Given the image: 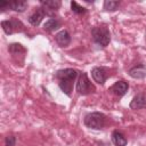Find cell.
Segmentation results:
<instances>
[{"label":"cell","instance_id":"8992f818","mask_svg":"<svg viewBox=\"0 0 146 146\" xmlns=\"http://www.w3.org/2000/svg\"><path fill=\"white\" fill-rule=\"evenodd\" d=\"M130 108L131 110H141V108H146V94L145 92H140L137 94L132 100L130 102Z\"/></svg>","mask_w":146,"mask_h":146},{"label":"cell","instance_id":"e0dca14e","mask_svg":"<svg viewBox=\"0 0 146 146\" xmlns=\"http://www.w3.org/2000/svg\"><path fill=\"white\" fill-rule=\"evenodd\" d=\"M120 6L119 1H114V0H106L104 2V9L107 11H114L117 9V7Z\"/></svg>","mask_w":146,"mask_h":146},{"label":"cell","instance_id":"7c38bea8","mask_svg":"<svg viewBox=\"0 0 146 146\" xmlns=\"http://www.w3.org/2000/svg\"><path fill=\"white\" fill-rule=\"evenodd\" d=\"M112 141L115 146H125L127 145V138L125 136L120 132L119 130H115L113 131L112 133Z\"/></svg>","mask_w":146,"mask_h":146},{"label":"cell","instance_id":"52a82bcc","mask_svg":"<svg viewBox=\"0 0 146 146\" xmlns=\"http://www.w3.org/2000/svg\"><path fill=\"white\" fill-rule=\"evenodd\" d=\"M128 88H129V84H128L125 81H116V82L110 88V91H111L112 94H114L115 96H117V97H122L123 95L127 94Z\"/></svg>","mask_w":146,"mask_h":146},{"label":"cell","instance_id":"2e32d148","mask_svg":"<svg viewBox=\"0 0 146 146\" xmlns=\"http://www.w3.org/2000/svg\"><path fill=\"white\" fill-rule=\"evenodd\" d=\"M41 5L44 6L48 9L56 10V9H58L60 7V1H58V0H46L44 1L43 0V1H41Z\"/></svg>","mask_w":146,"mask_h":146},{"label":"cell","instance_id":"3957f363","mask_svg":"<svg viewBox=\"0 0 146 146\" xmlns=\"http://www.w3.org/2000/svg\"><path fill=\"white\" fill-rule=\"evenodd\" d=\"M84 124L86 127L95 130H99L105 124V115L99 112H92L84 116Z\"/></svg>","mask_w":146,"mask_h":146},{"label":"cell","instance_id":"7a4b0ae2","mask_svg":"<svg viewBox=\"0 0 146 146\" xmlns=\"http://www.w3.org/2000/svg\"><path fill=\"white\" fill-rule=\"evenodd\" d=\"M91 35H92V39L94 41L102 46V47H106L110 41H111V33H110V30L104 26V25H100V26H96L91 30Z\"/></svg>","mask_w":146,"mask_h":146},{"label":"cell","instance_id":"ac0fdd59","mask_svg":"<svg viewBox=\"0 0 146 146\" xmlns=\"http://www.w3.org/2000/svg\"><path fill=\"white\" fill-rule=\"evenodd\" d=\"M71 8H72V10L75 13V14H84L87 10H86V8L84 7H82V6H80L76 1H71Z\"/></svg>","mask_w":146,"mask_h":146},{"label":"cell","instance_id":"9a60e30c","mask_svg":"<svg viewBox=\"0 0 146 146\" xmlns=\"http://www.w3.org/2000/svg\"><path fill=\"white\" fill-rule=\"evenodd\" d=\"M27 7V2L26 1H10L9 2V8L15 10V11H24Z\"/></svg>","mask_w":146,"mask_h":146},{"label":"cell","instance_id":"5bb4252c","mask_svg":"<svg viewBox=\"0 0 146 146\" xmlns=\"http://www.w3.org/2000/svg\"><path fill=\"white\" fill-rule=\"evenodd\" d=\"M59 26H60V23H59L56 18H49V19L44 23L43 29H44L46 31H48V32H52V31L57 30Z\"/></svg>","mask_w":146,"mask_h":146},{"label":"cell","instance_id":"ba28073f","mask_svg":"<svg viewBox=\"0 0 146 146\" xmlns=\"http://www.w3.org/2000/svg\"><path fill=\"white\" fill-rule=\"evenodd\" d=\"M44 15H46V10H44L43 8H41V7L36 8V9L29 16V22H30V24L33 25V26H38V25L41 23V21L43 19Z\"/></svg>","mask_w":146,"mask_h":146},{"label":"cell","instance_id":"30bf717a","mask_svg":"<svg viewBox=\"0 0 146 146\" xmlns=\"http://www.w3.org/2000/svg\"><path fill=\"white\" fill-rule=\"evenodd\" d=\"M55 40L58 43V46H60V47H67L70 44V42H71V35H70L68 31L62 30V31H59L55 35Z\"/></svg>","mask_w":146,"mask_h":146},{"label":"cell","instance_id":"4fadbf2b","mask_svg":"<svg viewBox=\"0 0 146 146\" xmlns=\"http://www.w3.org/2000/svg\"><path fill=\"white\" fill-rule=\"evenodd\" d=\"M8 50H9V52H10L13 56H17V55H23V54H25V48H24L21 43H11V44H9Z\"/></svg>","mask_w":146,"mask_h":146},{"label":"cell","instance_id":"d6986e66","mask_svg":"<svg viewBox=\"0 0 146 146\" xmlns=\"http://www.w3.org/2000/svg\"><path fill=\"white\" fill-rule=\"evenodd\" d=\"M16 138L14 136H7L5 139V146H15Z\"/></svg>","mask_w":146,"mask_h":146},{"label":"cell","instance_id":"ffe728a7","mask_svg":"<svg viewBox=\"0 0 146 146\" xmlns=\"http://www.w3.org/2000/svg\"><path fill=\"white\" fill-rule=\"evenodd\" d=\"M7 7L9 8V2H8V1H1V2H0V9L5 10Z\"/></svg>","mask_w":146,"mask_h":146},{"label":"cell","instance_id":"6da1fadb","mask_svg":"<svg viewBox=\"0 0 146 146\" xmlns=\"http://www.w3.org/2000/svg\"><path fill=\"white\" fill-rule=\"evenodd\" d=\"M78 76V71L74 68H64L59 70L56 73V78L58 79L59 88L67 96H71V91L73 88V82Z\"/></svg>","mask_w":146,"mask_h":146},{"label":"cell","instance_id":"9c48e42d","mask_svg":"<svg viewBox=\"0 0 146 146\" xmlns=\"http://www.w3.org/2000/svg\"><path fill=\"white\" fill-rule=\"evenodd\" d=\"M18 25H22V23L17 19H7V21L1 22L2 30L6 34H11L15 30H18V27H17Z\"/></svg>","mask_w":146,"mask_h":146},{"label":"cell","instance_id":"5b68a950","mask_svg":"<svg viewBox=\"0 0 146 146\" xmlns=\"http://www.w3.org/2000/svg\"><path fill=\"white\" fill-rule=\"evenodd\" d=\"M91 76L95 80V82L104 84V82L107 79V70L105 67H94L91 70Z\"/></svg>","mask_w":146,"mask_h":146},{"label":"cell","instance_id":"277c9868","mask_svg":"<svg viewBox=\"0 0 146 146\" xmlns=\"http://www.w3.org/2000/svg\"><path fill=\"white\" fill-rule=\"evenodd\" d=\"M94 90H95V88L91 84V82L89 81L87 73H84V72L80 73V76L76 82V91L80 95H88V94L92 92Z\"/></svg>","mask_w":146,"mask_h":146},{"label":"cell","instance_id":"8fae6325","mask_svg":"<svg viewBox=\"0 0 146 146\" xmlns=\"http://www.w3.org/2000/svg\"><path fill=\"white\" fill-rule=\"evenodd\" d=\"M129 75L133 79H144L146 78V66L143 64L136 65L129 70Z\"/></svg>","mask_w":146,"mask_h":146}]
</instances>
